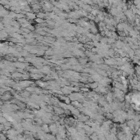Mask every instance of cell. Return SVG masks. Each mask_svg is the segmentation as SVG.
I'll list each match as a JSON object with an SVG mask.
<instances>
[{
    "label": "cell",
    "mask_w": 140,
    "mask_h": 140,
    "mask_svg": "<svg viewBox=\"0 0 140 140\" xmlns=\"http://www.w3.org/2000/svg\"><path fill=\"white\" fill-rule=\"evenodd\" d=\"M27 15H28L29 18H33L34 19V17H35V16H34V14H33V13H28Z\"/></svg>",
    "instance_id": "cell-1"
},
{
    "label": "cell",
    "mask_w": 140,
    "mask_h": 140,
    "mask_svg": "<svg viewBox=\"0 0 140 140\" xmlns=\"http://www.w3.org/2000/svg\"><path fill=\"white\" fill-rule=\"evenodd\" d=\"M84 2H85V3H89L90 2V0H83Z\"/></svg>",
    "instance_id": "cell-2"
}]
</instances>
